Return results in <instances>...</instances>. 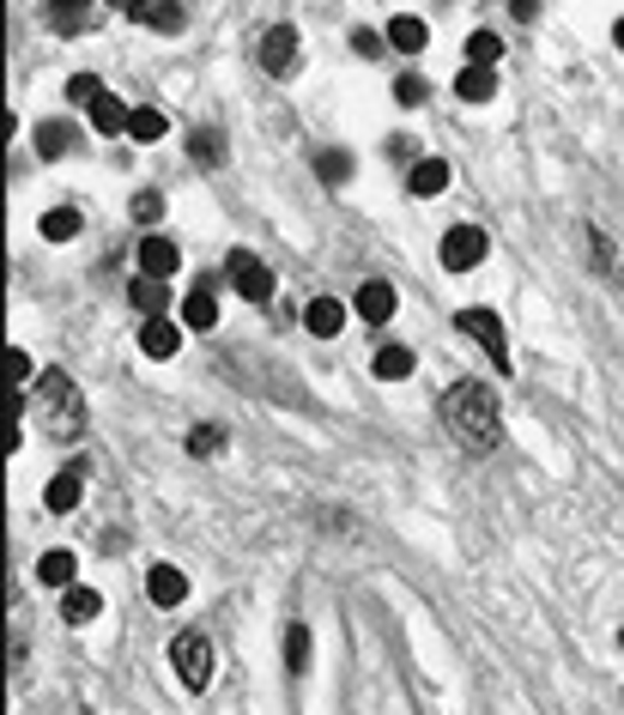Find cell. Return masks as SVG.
Instances as JSON below:
<instances>
[{
    "mask_svg": "<svg viewBox=\"0 0 624 715\" xmlns=\"http://www.w3.org/2000/svg\"><path fill=\"white\" fill-rule=\"evenodd\" d=\"M442 425L455 430V442L473 449V455L497 449V437H504V418H497V401H492L485 382H455V389H442Z\"/></svg>",
    "mask_w": 624,
    "mask_h": 715,
    "instance_id": "1",
    "label": "cell"
},
{
    "mask_svg": "<svg viewBox=\"0 0 624 715\" xmlns=\"http://www.w3.org/2000/svg\"><path fill=\"white\" fill-rule=\"evenodd\" d=\"M37 406H43V425H49V437H79L85 430V401H79L73 377L67 370H43L37 377Z\"/></svg>",
    "mask_w": 624,
    "mask_h": 715,
    "instance_id": "2",
    "label": "cell"
},
{
    "mask_svg": "<svg viewBox=\"0 0 624 715\" xmlns=\"http://www.w3.org/2000/svg\"><path fill=\"white\" fill-rule=\"evenodd\" d=\"M224 274H231L236 298H249V303H267V298H274V267H267L261 255H249V249H231Z\"/></svg>",
    "mask_w": 624,
    "mask_h": 715,
    "instance_id": "3",
    "label": "cell"
},
{
    "mask_svg": "<svg viewBox=\"0 0 624 715\" xmlns=\"http://www.w3.org/2000/svg\"><path fill=\"white\" fill-rule=\"evenodd\" d=\"M170 661H176V673H183L188 691H207V679H212V643L200 637V631H183V637L170 643Z\"/></svg>",
    "mask_w": 624,
    "mask_h": 715,
    "instance_id": "4",
    "label": "cell"
},
{
    "mask_svg": "<svg viewBox=\"0 0 624 715\" xmlns=\"http://www.w3.org/2000/svg\"><path fill=\"white\" fill-rule=\"evenodd\" d=\"M455 327H461L467 339H479L485 351H492V365H497V370H509V339H504V322H497L492 310H479V303H473V310H461V315H455Z\"/></svg>",
    "mask_w": 624,
    "mask_h": 715,
    "instance_id": "5",
    "label": "cell"
},
{
    "mask_svg": "<svg viewBox=\"0 0 624 715\" xmlns=\"http://www.w3.org/2000/svg\"><path fill=\"white\" fill-rule=\"evenodd\" d=\"M303 61V43H298V25H274L267 37H261V67L274 79H291Z\"/></svg>",
    "mask_w": 624,
    "mask_h": 715,
    "instance_id": "6",
    "label": "cell"
},
{
    "mask_svg": "<svg viewBox=\"0 0 624 715\" xmlns=\"http://www.w3.org/2000/svg\"><path fill=\"white\" fill-rule=\"evenodd\" d=\"M479 261H485V231H479V224L442 231V267H449V274H473Z\"/></svg>",
    "mask_w": 624,
    "mask_h": 715,
    "instance_id": "7",
    "label": "cell"
},
{
    "mask_svg": "<svg viewBox=\"0 0 624 715\" xmlns=\"http://www.w3.org/2000/svg\"><path fill=\"white\" fill-rule=\"evenodd\" d=\"M134 261H140V274H152V279H170V274H176V267H183V255H176V243H170V237H152V231L140 237V249H134Z\"/></svg>",
    "mask_w": 624,
    "mask_h": 715,
    "instance_id": "8",
    "label": "cell"
},
{
    "mask_svg": "<svg viewBox=\"0 0 624 715\" xmlns=\"http://www.w3.org/2000/svg\"><path fill=\"white\" fill-rule=\"evenodd\" d=\"M351 310L365 315V322H377V327H382L394 310H401V298H394L389 279H365V286H358V298H351Z\"/></svg>",
    "mask_w": 624,
    "mask_h": 715,
    "instance_id": "9",
    "label": "cell"
},
{
    "mask_svg": "<svg viewBox=\"0 0 624 715\" xmlns=\"http://www.w3.org/2000/svg\"><path fill=\"white\" fill-rule=\"evenodd\" d=\"M146 595H152V607H183L188 576L176 570V564H152V570H146Z\"/></svg>",
    "mask_w": 624,
    "mask_h": 715,
    "instance_id": "10",
    "label": "cell"
},
{
    "mask_svg": "<svg viewBox=\"0 0 624 715\" xmlns=\"http://www.w3.org/2000/svg\"><path fill=\"white\" fill-rule=\"evenodd\" d=\"M176 346H183V327L170 322V315H146L140 322V351L146 358H176Z\"/></svg>",
    "mask_w": 624,
    "mask_h": 715,
    "instance_id": "11",
    "label": "cell"
},
{
    "mask_svg": "<svg viewBox=\"0 0 624 715\" xmlns=\"http://www.w3.org/2000/svg\"><path fill=\"white\" fill-rule=\"evenodd\" d=\"M85 116H92V134H104V140H116V134H128V122H134V109L122 104L116 92H104L97 97L92 109H85Z\"/></svg>",
    "mask_w": 624,
    "mask_h": 715,
    "instance_id": "12",
    "label": "cell"
},
{
    "mask_svg": "<svg viewBox=\"0 0 624 715\" xmlns=\"http://www.w3.org/2000/svg\"><path fill=\"white\" fill-rule=\"evenodd\" d=\"M183 327H195V334L219 327V298H212V279H200V286L183 298Z\"/></svg>",
    "mask_w": 624,
    "mask_h": 715,
    "instance_id": "13",
    "label": "cell"
},
{
    "mask_svg": "<svg viewBox=\"0 0 624 715\" xmlns=\"http://www.w3.org/2000/svg\"><path fill=\"white\" fill-rule=\"evenodd\" d=\"M49 31L55 37H79V31L92 25V0H49Z\"/></svg>",
    "mask_w": 624,
    "mask_h": 715,
    "instance_id": "14",
    "label": "cell"
},
{
    "mask_svg": "<svg viewBox=\"0 0 624 715\" xmlns=\"http://www.w3.org/2000/svg\"><path fill=\"white\" fill-rule=\"evenodd\" d=\"M303 327H310L315 339H334L339 327H346V303H339V298H310V310H303Z\"/></svg>",
    "mask_w": 624,
    "mask_h": 715,
    "instance_id": "15",
    "label": "cell"
},
{
    "mask_svg": "<svg viewBox=\"0 0 624 715\" xmlns=\"http://www.w3.org/2000/svg\"><path fill=\"white\" fill-rule=\"evenodd\" d=\"M97 612H104V595H97V588H85V583L61 588V619L67 624H92Z\"/></svg>",
    "mask_w": 624,
    "mask_h": 715,
    "instance_id": "16",
    "label": "cell"
},
{
    "mask_svg": "<svg viewBox=\"0 0 624 715\" xmlns=\"http://www.w3.org/2000/svg\"><path fill=\"white\" fill-rule=\"evenodd\" d=\"M455 97H461V104H492V97H497V67H461Z\"/></svg>",
    "mask_w": 624,
    "mask_h": 715,
    "instance_id": "17",
    "label": "cell"
},
{
    "mask_svg": "<svg viewBox=\"0 0 624 715\" xmlns=\"http://www.w3.org/2000/svg\"><path fill=\"white\" fill-rule=\"evenodd\" d=\"M413 370H418V358L406 346H382L377 358H370V377H377V382H406Z\"/></svg>",
    "mask_w": 624,
    "mask_h": 715,
    "instance_id": "18",
    "label": "cell"
},
{
    "mask_svg": "<svg viewBox=\"0 0 624 715\" xmlns=\"http://www.w3.org/2000/svg\"><path fill=\"white\" fill-rule=\"evenodd\" d=\"M79 485H85V473H79V468L55 473V480L43 485V504H49L55 516H67V509H79Z\"/></svg>",
    "mask_w": 624,
    "mask_h": 715,
    "instance_id": "19",
    "label": "cell"
},
{
    "mask_svg": "<svg viewBox=\"0 0 624 715\" xmlns=\"http://www.w3.org/2000/svg\"><path fill=\"white\" fill-rule=\"evenodd\" d=\"M430 43V31H425V19H413V13H394L389 19V49H401V55H418Z\"/></svg>",
    "mask_w": 624,
    "mask_h": 715,
    "instance_id": "20",
    "label": "cell"
},
{
    "mask_svg": "<svg viewBox=\"0 0 624 715\" xmlns=\"http://www.w3.org/2000/svg\"><path fill=\"white\" fill-rule=\"evenodd\" d=\"M406 188H413L418 200L442 195V188H449V164H442V158H418V164H413V176H406Z\"/></svg>",
    "mask_w": 624,
    "mask_h": 715,
    "instance_id": "21",
    "label": "cell"
},
{
    "mask_svg": "<svg viewBox=\"0 0 624 715\" xmlns=\"http://www.w3.org/2000/svg\"><path fill=\"white\" fill-rule=\"evenodd\" d=\"M73 576H79V558L67 546H55V552H43V564H37V583H49V588H73Z\"/></svg>",
    "mask_w": 624,
    "mask_h": 715,
    "instance_id": "22",
    "label": "cell"
},
{
    "mask_svg": "<svg viewBox=\"0 0 624 715\" xmlns=\"http://www.w3.org/2000/svg\"><path fill=\"white\" fill-rule=\"evenodd\" d=\"M128 303L134 310H146V315H164L170 310V291H164V279H152V274H140L128 286Z\"/></svg>",
    "mask_w": 624,
    "mask_h": 715,
    "instance_id": "23",
    "label": "cell"
},
{
    "mask_svg": "<svg viewBox=\"0 0 624 715\" xmlns=\"http://www.w3.org/2000/svg\"><path fill=\"white\" fill-rule=\"evenodd\" d=\"M140 25H152L158 37H176V31L188 25V19H183V0H152V7L140 13Z\"/></svg>",
    "mask_w": 624,
    "mask_h": 715,
    "instance_id": "24",
    "label": "cell"
},
{
    "mask_svg": "<svg viewBox=\"0 0 624 715\" xmlns=\"http://www.w3.org/2000/svg\"><path fill=\"white\" fill-rule=\"evenodd\" d=\"M37 152H43V158H61V152H73V122H67V116L43 122V128H37Z\"/></svg>",
    "mask_w": 624,
    "mask_h": 715,
    "instance_id": "25",
    "label": "cell"
},
{
    "mask_svg": "<svg viewBox=\"0 0 624 715\" xmlns=\"http://www.w3.org/2000/svg\"><path fill=\"white\" fill-rule=\"evenodd\" d=\"M128 134L140 146H152V140H164V134H170V116H164V109H152V104H140V109H134V122H128Z\"/></svg>",
    "mask_w": 624,
    "mask_h": 715,
    "instance_id": "26",
    "label": "cell"
},
{
    "mask_svg": "<svg viewBox=\"0 0 624 715\" xmlns=\"http://www.w3.org/2000/svg\"><path fill=\"white\" fill-rule=\"evenodd\" d=\"M315 176H322L327 188L351 183V152H339V146H327V152H315Z\"/></svg>",
    "mask_w": 624,
    "mask_h": 715,
    "instance_id": "27",
    "label": "cell"
},
{
    "mask_svg": "<svg viewBox=\"0 0 624 715\" xmlns=\"http://www.w3.org/2000/svg\"><path fill=\"white\" fill-rule=\"evenodd\" d=\"M79 224H85V219H79L73 207H49V212H43V237H49V243H73Z\"/></svg>",
    "mask_w": 624,
    "mask_h": 715,
    "instance_id": "28",
    "label": "cell"
},
{
    "mask_svg": "<svg viewBox=\"0 0 624 715\" xmlns=\"http://www.w3.org/2000/svg\"><path fill=\"white\" fill-rule=\"evenodd\" d=\"M504 61V37L497 31H473L467 37V67H497Z\"/></svg>",
    "mask_w": 624,
    "mask_h": 715,
    "instance_id": "29",
    "label": "cell"
},
{
    "mask_svg": "<svg viewBox=\"0 0 624 715\" xmlns=\"http://www.w3.org/2000/svg\"><path fill=\"white\" fill-rule=\"evenodd\" d=\"M188 152H195L200 164H224V134H219V128H195V140H188Z\"/></svg>",
    "mask_w": 624,
    "mask_h": 715,
    "instance_id": "30",
    "label": "cell"
},
{
    "mask_svg": "<svg viewBox=\"0 0 624 715\" xmlns=\"http://www.w3.org/2000/svg\"><path fill=\"white\" fill-rule=\"evenodd\" d=\"M219 449H224V430H219V425H195V430H188V455L212 461Z\"/></svg>",
    "mask_w": 624,
    "mask_h": 715,
    "instance_id": "31",
    "label": "cell"
},
{
    "mask_svg": "<svg viewBox=\"0 0 624 715\" xmlns=\"http://www.w3.org/2000/svg\"><path fill=\"white\" fill-rule=\"evenodd\" d=\"M286 667H291V673L310 667V631H303V624H291V631H286Z\"/></svg>",
    "mask_w": 624,
    "mask_h": 715,
    "instance_id": "32",
    "label": "cell"
},
{
    "mask_svg": "<svg viewBox=\"0 0 624 715\" xmlns=\"http://www.w3.org/2000/svg\"><path fill=\"white\" fill-rule=\"evenodd\" d=\"M97 97H104V85H97V73H73V79H67V104H85V109H92Z\"/></svg>",
    "mask_w": 624,
    "mask_h": 715,
    "instance_id": "33",
    "label": "cell"
},
{
    "mask_svg": "<svg viewBox=\"0 0 624 715\" xmlns=\"http://www.w3.org/2000/svg\"><path fill=\"white\" fill-rule=\"evenodd\" d=\"M394 97H401L406 109H413V104H425V97H430L425 73H401V79H394Z\"/></svg>",
    "mask_w": 624,
    "mask_h": 715,
    "instance_id": "34",
    "label": "cell"
},
{
    "mask_svg": "<svg viewBox=\"0 0 624 715\" xmlns=\"http://www.w3.org/2000/svg\"><path fill=\"white\" fill-rule=\"evenodd\" d=\"M134 219H140V224H158V219H164V195H158V188L134 195Z\"/></svg>",
    "mask_w": 624,
    "mask_h": 715,
    "instance_id": "35",
    "label": "cell"
},
{
    "mask_svg": "<svg viewBox=\"0 0 624 715\" xmlns=\"http://www.w3.org/2000/svg\"><path fill=\"white\" fill-rule=\"evenodd\" d=\"M382 43L389 37H377V31H351V49L358 55H382Z\"/></svg>",
    "mask_w": 624,
    "mask_h": 715,
    "instance_id": "36",
    "label": "cell"
},
{
    "mask_svg": "<svg viewBox=\"0 0 624 715\" xmlns=\"http://www.w3.org/2000/svg\"><path fill=\"white\" fill-rule=\"evenodd\" d=\"M7 370H13L19 382H31V351H19V346H13V351H7Z\"/></svg>",
    "mask_w": 624,
    "mask_h": 715,
    "instance_id": "37",
    "label": "cell"
},
{
    "mask_svg": "<svg viewBox=\"0 0 624 715\" xmlns=\"http://www.w3.org/2000/svg\"><path fill=\"white\" fill-rule=\"evenodd\" d=\"M389 158H413V164H418V146L406 140V134H394V140H389Z\"/></svg>",
    "mask_w": 624,
    "mask_h": 715,
    "instance_id": "38",
    "label": "cell"
},
{
    "mask_svg": "<svg viewBox=\"0 0 624 715\" xmlns=\"http://www.w3.org/2000/svg\"><path fill=\"white\" fill-rule=\"evenodd\" d=\"M509 13H516V19H533V13H540V0H509Z\"/></svg>",
    "mask_w": 624,
    "mask_h": 715,
    "instance_id": "39",
    "label": "cell"
},
{
    "mask_svg": "<svg viewBox=\"0 0 624 715\" xmlns=\"http://www.w3.org/2000/svg\"><path fill=\"white\" fill-rule=\"evenodd\" d=\"M109 7H122V13H146L152 0H109Z\"/></svg>",
    "mask_w": 624,
    "mask_h": 715,
    "instance_id": "40",
    "label": "cell"
},
{
    "mask_svg": "<svg viewBox=\"0 0 624 715\" xmlns=\"http://www.w3.org/2000/svg\"><path fill=\"white\" fill-rule=\"evenodd\" d=\"M612 43H619V49H624V19H619V25H612Z\"/></svg>",
    "mask_w": 624,
    "mask_h": 715,
    "instance_id": "41",
    "label": "cell"
},
{
    "mask_svg": "<svg viewBox=\"0 0 624 715\" xmlns=\"http://www.w3.org/2000/svg\"><path fill=\"white\" fill-rule=\"evenodd\" d=\"M619 643H624V631H619Z\"/></svg>",
    "mask_w": 624,
    "mask_h": 715,
    "instance_id": "42",
    "label": "cell"
}]
</instances>
